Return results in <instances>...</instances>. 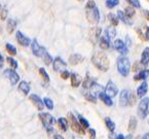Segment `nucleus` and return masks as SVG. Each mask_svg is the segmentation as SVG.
Segmentation results:
<instances>
[{
  "label": "nucleus",
  "instance_id": "51",
  "mask_svg": "<svg viewBox=\"0 0 149 139\" xmlns=\"http://www.w3.org/2000/svg\"><path fill=\"white\" fill-rule=\"evenodd\" d=\"M78 1H84V0H78Z\"/></svg>",
  "mask_w": 149,
  "mask_h": 139
},
{
  "label": "nucleus",
  "instance_id": "42",
  "mask_svg": "<svg viewBox=\"0 0 149 139\" xmlns=\"http://www.w3.org/2000/svg\"><path fill=\"white\" fill-rule=\"evenodd\" d=\"M7 17V9L6 8H3L2 10H1V15H0V18H1V20H5Z\"/></svg>",
  "mask_w": 149,
  "mask_h": 139
},
{
  "label": "nucleus",
  "instance_id": "32",
  "mask_svg": "<svg viewBox=\"0 0 149 139\" xmlns=\"http://www.w3.org/2000/svg\"><path fill=\"white\" fill-rule=\"evenodd\" d=\"M42 58H43V62L45 63L46 65H49L52 62H53V58H52V56L49 55L47 52H45V54H44Z\"/></svg>",
  "mask_w": 149,
  "mask_h": 139
},
{
  "label": "nucleus",
  "instance_id": "19",
  "mask_svg": "<svg viewBox=\"0 0 149 139\" xmlns=\"http://www.w3.org/2000/svg\"><path fill=\"white\" fill-rule=\"evenodd\" d=\"M140 62H141V64L144 65V66H147V65L149 64V47H146V49L143 51Z\"/></svg>",
  "mask_w": 149,
  "mask_h": 139
},
{
  "label": "nucleus",
  "instance_id": "39",
  "mask_svg": "<svg viewBox=\"0 0 149 139\" xmlns=\"http://www.w3.org/2000/svg\"><path fill=\"white\" fill-rule=\"evenodd\" d=\"M125 13L129 17V18H132V17L135 15V9L132 8V7H127V8H125Z\"/></svg>",
  "mask_w": 149,
  "mask_h": 139
},
{
  "label": "nucleus",
  "instance_id": "15",
  "mask_svg": "<svg viewBox=\"0 0 149 139\" xmlns=\"http://www.w3.org/2000/svg\"><path fill=\"white\" fill-rule=\"evenodd\" d=\"M17 40H18L19 43L23 46H28L29 44L31 43L30 38L27 37V36H25L21 31H18V32H17Z\"/></svg>",
  "mask_w": 149,
  "mask_h": 139
},
{
  "label": "nucleus",
  "instance_id": "8",
  "mask_svg": "<svg viewBox=\"0 0 149 139\" xmlns=\"http://www.w3.org/2000/svg\"><path fill=\"white\" fill-rule=\"evenodd\" d=\"M4 75L7 77L10 82L11 85H15L20 80V76L13 69H5L4 70Z\"/></svg>",
  "mask_w": 149,
  "mask_h": 139
},
{
  "label": "nucleus",
  "instance_id": "46",
  "mask_svg": "<svg viewBox=\"0 0 149 139\" xmlns=\"http://www.w3.org/2000/svg\"><path fill=\"white\" fill-rule=\"evenodd\" d=\"M144 15L146 17L147 20H149V11H148V10H145V11H144Z\"/></svg>",
  "mask_w": 149,
  "mask_h": 139
},
{
  "label": "nucleus",
  "instance_id": "43",
  "mask_svg": "<svg viewBox=\"0 0 149 139\" xmlns=\"http://www.w3.org/2000/svg\"><path fill=\"white\" fill-rule=\"evenodd\" d=\"M88 133H90L92 138H96V131H95L94 129H90V130H88Z\"/></svg>",
  "mask_w": 149,
  "mask_h": 139
},
{
  "label": "nucleus",
  "instance_id": "26",
  "mask_svg": "<svg viewBox=\"0 0 149 139\" xmlns=\"http://www.w3.org/2000/svg\"><path fill=\"white\" fill-rule=\"evenodd\" d=\"M149 76V70H142L138 73L137 75H135V80H146Z\"/></svg>",
  "mask_w": 149,
  "mask_h": 139
},
{
  "label": "nucleus",
  "instance_id": "7",
  "mask_svg": "<svg viewBox=\"0 0 149 139\" xmlns=\"http://www.w3.org/2000/svg\"><path fill=\"white\" fill-rule=\"evenodd\" d=\"M31 49H32L33 55L36 56V57H43V55L45 54V52H46V50L44 49L43 46L40 45L36 39H34L32 41V44H31Z\"/></svg>",
  "mask_w": 149,
  "mask_h": 139
},
{
  "label": "nucleus",
  "instance_id": "2",
  "mask_svg": "<svg viewBox=\"0 0 149 139\" xmlns=\"http://www.w3.org/2000/svg\"><path fill=\"white\" fill-rule=\"evenodd\" d=\"M93 64L101 71H107L109 69V59L103 52H97L92 58Z\"/></svg>",
  "mask_w": 149,
  "mask_h": 139
},
{
  "label": "nucleus",
  "instance_id": "5",
  "mask_svg": "<svg viewBox=\"0 0 149 139\" xmlns=\"http://www.w3.org/2000/svg\"><path fill=\"white\" fill-rule=\"evenodd\" d=\"M149 113V98H143L138 106V115L140 119H144Z\"/></svg>",
  "mask_w": 149,
  "mask_h": 139
},
{
  "label": "nucleus",
  "instance_id": "10",
  "mask_svg": "<svg viewBox=\"0 0 149 139\" xmlns=\"http://www.w3.org/2000/svg\"><path fill=\"white\" fill-rule=\"evenodd\" d=\"M114 49L116 50L118 53H120L121 55H125L129 52L127 46L125 45V43L121 39H116L114 41Z\"/></svg>",
  "mask_w": 149,
  "mask_h": 139
},
{
  "label": "nucleus",
  "instance_id": "49",
  "mask_svg": "<svg viewBox=\"0 0 149 139\" xmlns=\"http://www.w3.org/2000/svg\"><path fill=\"white\" fill-rule=\"evenodd\" d=\"M54 138H63V137L59 136V135H55V136H54Z\"/></svg>",
  "mask_w": 149,
  "mask_h": 139
},
{
  "label": "nucleus",
  "instance_id": "23",
  "mask_svg": "<svg viewBox=\"0 0 149 139\" xmlns=\"http://www.w3.org/2000/svg\"><path fill=\"white\" fill-rule=\"evenodd\" d=\"M58 125L60 127V130L62 132H66V131L68 130V121L65 119V117H60L58 119Z\"/></svg>",
  "mask_w": 149,
  "mask_h": 139
},
{
  "label": "nucleus",
  "instance_id": "13",
  "mask_svg": "<svg viewBox=\"0 0 149 139\" xmlns=\"http://www.w3.org/2000/svg\"><path fill=\"white\" fill-rule=\"evenodd\" d=\"M102 30L98 27H94L90 30V39L93 43H97L100 38V34H101Z\"/></svg>",
  "mask_w": 149,
  "mask_h": 139
},
{
  "label": "nucleus",
  "instance_id": "21",
  "mask_svg": "<svg viewBox=\"0 0 149 139\" xmlns=\"http://www.w3.org/2000/svg\"><path fill=\"white\" fill-rule=\"evenodd\" d=\"M70 77H71V85H72V87L77 88V87L81 84V77L79 76L77 73H72V74H70Z\"/></svg>",
  "mask_w": 149,
  "mask_h": 139
},
{
  "label": "nucleus",
  "instance_id": "38",
  "mask_svg": "<svg viewBox=\"0 0 149 139\" xmlns=\"http://www.w3.org/2000/svg\"><path fill=\"white\" fill-rule=\"evenodd\" d=\"M84 97L86 98V100L93 102V103H96V102H97L96 96H94L93 94H91V93H86V94H84Z\"/></svg>",
  "mask_w": 149,
  "mask_h": 139
},
{
  "label": "nucleus",
  "instance_id": "45",
  "mask_svg": "<svg viewBox=\"0 0 149 139\" xmlns=\"http://www.w3.org/2000/svg\"><path fill=\"white\" fill-rule=\"evenodd\" d=\"M146 39L149 40V27L146 28Z\"/></svg>",
  "mask_w": 149,
  "mask_h": 139
},
{
  "label": "nucleus",
  "instance_id": "33",
  "mask_svg": "<svg viewBox=\"0 0 149 139\" xmlns=\"http://www.w3.org/2000/svg\"><path fill=\"white\" fill-rule=\"evenodd\" d=\"M39 73H40V75L42 76V78H43L45 82H49V75H48V73L45 71V69H44V68H39Z\"/></svg>",
  "mask_w": 149,
  "mask_h": 139
},
{
  "label": "nucleus",
  "instance_id": "44",
  "mask_svg": "<svg viewBox=\"0 0 149 139\" xmlns=\"http://www.w3.org/2000/svg\"><path fill=\"white\" fill-rule=\"evenodd\" d=\"M137 33L139 34V37H141V39H143V40H146V37H144V35H143V33L141 32V30H139V29H137Z\"/></svg>",
  "mask_w": 149,
  "mask_h": 139
},
{
  "label": "nucleus",
  "instance_id": "35",
  "mask_svg": "<svg viewBox=\"0 0 149 139\" xmlns=\"http://www.w3.org/2000/svg\"><path fill=\"white\" fill-rule=\"evenodd\" d=\"M6 51L8 52L9 54H11V55H15V54H17V49L10 43H6Z\"/></svg>",
  "mask_w": 149,
  "mask_h": 139
},
{
  "label": "nucleus",
  "instance_id": "30",
  "mask_svg": "<svg viewBox=\"0 0 149 139\" xmlns=\"http://www.w3.org/2000/svg\"><path fill=\"white\" fill-rule=\"evenodd\" d=\"M118 3H119V0H107L106 1V6L108 8H113L116 5H118Z\"/></svg>",
  "mask_w": 149,
  "mask_h": 139
},
{
  "label": "nucleus",
  "instance_id": "12",
  "mask_svg": "<svg viewBox=\"0 0 149 139\" xmlns=\"http://www.w3.org/2000/svg\"><path fill=\"white\" fill-rule=\"evenodd\" d=\"M67 64L62 58L57 57L55 60H53V67L55 71H62V69H65Z\"/></svg>",
  "mask_w": 149,
  "mask_h": 139
},
{
  "label": "nucleus",
  "instance_id": "22",
  "mask_svg": "<svg viewBox=\"0 0 149 139\" xmlns=\"http://www.w3.org/2000/svg\"><path fill=\"white\" fill-rule=\"evenodd\" d=\"M19 91H21L24 95H28L29 92H30V86H29V84L27 82L23 80L19 85Z\"/></svg>",
  "mask_w": 149,
  "mask_h": 139
},
{
  "label": "nucleus",
  "instance_id": "34",
  "mask_svg": "<svg viewBox=\"0 0 149 139\" xmlns=\"http://www.w3.org/2000/svg\"><path fill=\"white\" fill-rule=\"evenodd\" d=\"M6 60H7V62H8V64L10 65L11 67H13V69H17V68H18V62L15 61L13 58L8 57Z\"/></svg>",
  "mask_w": 149,
  "mask_h": 139
},
{
  "label": "nucleus",
  "instance_id": "40",
  "mask_svg": "<svg viewBox=\"0 0 149 139\" xmlns=\"http://www.w3.org/2000/svg\"><path fill=\"white\" fill-rule=\"evenodd\" d=\"M127 1L132 5V6L137 7V8H140L141 7V4H140V2H139V0H127Z\"/></svg>",
  "mask_w": 149,
  "mask_h": 139
},
{
  "label": "nucleus",
  "instance_id": "16",
  "mask_svg": "<svg viewBox=\"0 0 149 139\" xmlns=\"http://www.w3.org/2000/svg\"><path fill=\"white\" fill-rule=\"evenodd\" d=\"M100 46L103 50H108L110 47V37L106 33L100 37Z\"/></svg>",
  "mask_w": 149,
  "mask_h": 139
},
{
  "label": "nucleus",
  "instance_id": "29",
  "mask_svg": "<svg viewBox=\"0 0 149 139\" xmlns=\"http://www.w3.org/2000/svg\"><path fill=\"white\" fill-rule=\"evenodd\" d=\"M78 121H79V124L84 127V129H88V127H90V123H88L82 115H78Z\"/></svg>",
  "mask_w": 149,
  "mask_h": 139
},
{
  "label": "nucleus",
  "instance_id": "1",
  "mask_svg": "<svg viewBox=\"0 0 149 139\" xmlns=\"http://www.w3.org/2000/svg\"><path fill=\"white\" fill-rule=\"evenodd\" d=\"M86 15L91 24H97L100 21V13L94 0H88L86 5Z\"/></svg>",
  "mask_w": 149,
  "mask_h": 139
},
{
  "label": "nucleus",
  "instance_id": "31",
  "mask_svg": "<svg viewBox=\"0 0 149 139\" xmlns=\"http://www.w3.org/2000/svg\"><path fill=\"white\" fill-rule=\"evenodd\" d=\"M137 127V119L135 117H132L130 119V124H129V131H134Z\"/></svg>",
  "mask_w": 149,
  "mask_h": 139
},
{
  "label": "nucleus",
  "instance_id": "3",
  "mask_svg": "<svg viewBox=\"0 0 149 139\" xmlns=\"http://www.w3.org/2000/svg\"><path fill=\"white\" fill-rule=\"evenodd\" d=\"M117 70L123 76H127L131 70V63L127 57H119L117 59Z\"/></svg>",
  "mask_w": 149,
  "mask_h": 139
},
{
  "label": "nucleus",
  "instance_id": "50",
  "mask_svg": "<svg viewBox=\"0 0 149 139\" xmlns=\"http://www.w3.org/2000/svg\"><path fill=\"white\" fill-rule=\"evenodd\" d=\"M2 60H3V57L1 56V54H0V61H2Z\"/></svg>",
  "mask_w": 149,
  "mask_h": 139
},
{
  "label": "nucleus",
  "instance_id": "18",
  "mask_svg": "<svg viewBox=\"0 0 149 139\" xmlns=\"http://www.w3.org/2000/svg\"><path fill=\"white\" fill-rule=\"evenodd\" d=\"M117 18L120 19V20L123 22V24L129 25V26H132V25H133V22H132L131 18H129V17H127L123 11H121V10L117 11Z\"/></svg>",
  "mask_w": 149,
  "mask_h": 139
},
{
  "label": "nucleus",
  "instance_id": "6",
  "mask_svg": "<svg viewBox=\"0 0 149 139\" xmlns=\"http://www.w3.org/2000/svg\"><path fill=\"white\" fill-rule=\"evenodd\" d=\"M68 119H69V123H70V127L74 132L78 133V134L84 135V127L81 126L80 124L78 123V121L76 119V117L73 115L72 112H69L68 113Z\"/></svg>",
  "mask_w": 149,
  "mask_h": 139
},
{
  "label": "nucleus",
  "instance_id": "37",
  "mask_svg": "<svg viewBox=\"0 0 149 139\" xmlns=\"http://www.w3.org/2000/svg\"><path fill=\"white\" fill-rule=\"evenodd\" d=\"M105 33L107 34L108 36L110 37V39H111V37H113L115 34H116V31H115V29L112 28V27H110V28H107L105 31Z\"/></svg>",
  "mask_w": 149,
  "mask_h": 139
},
{
  "label": "nucleus",
  "instance_id": "47",
  "mask_svg": "<svg viewBox=\"0 0 149 139\" xmlns=\"http://www.w3.org/2000/svg\"><path fill=\"white\" fill-rule=\"evenodd\" d=\"M116 138L117 139H123L125 138V136H123V135H118V136H116Z\"/></svg>",
  "mask_w": 149,
  "mask_h": 139
},
{
  "label": "nucleus",
  "instance_id": "28",
  "mask_svg": "<svg viewBox=\"0 0 149 139\" xmlns=\"http://www.w3.org/2000/svg\"><path fill=\"white\" fill-rule=\"evenodd\" d=\"M108 19H109L110 23L112 24V26H117L118 25V18L113 13H109L108 15Z\"/></svg>",
  "mask_w": 149,
  "mask_h": 139
},
{
  "label": "nucleus",
  "instance_id": "48",
  "mask_svg": "<svg viewBox=\"0 0 149 139\" xmlns=\"http://www.w3.org/2000/svg\"><path fill=\"white\" fill-rule=\"evenodd\" d=\"M143 138H144V139H146V138H149V133H146V134H145L144 136H143Z\"/></svg>",
  "mask_w": 149,
  "mask_h": 139
},
{
  "label": "nucleus",
  "instance_id": "24",
  "mask_svg": "<svg viewBox=\"0 0 149 139\" xmlns=\"http://www.w3.org/2000/svg\"><path fill=\"white\" fill-rule=\"evenodd\" d=\"M99 98L102 100V101L104 102V103L106 104V105H108V106H111L112 104H113V102H112V100H111V98H110V96H108L106 93H100L99 94Z\"/></svg>",
  "mask_w": 149,
  "mask_h": 139
},
{
  "label": "nucleus",
  "instance_id": "17",
  "mask_svg": "<svg viewBox=\"0 0 149 139\" xmlns=\"http://www.w3.org/2000/svg\"><path fill=\"white\" fill-rule=\"evenodd\" d=\"M84 60V58L81 55H79V54H73V55H71L70 58H69V63H70L71 65H77V64L82 63Z\"/></svg>",
  "mask_w": 149,
  "mask_h": 139
},
{
  "label": "nucleus",
  "instance_id": "27",
  "mask_svg": "<svg viewBox=\"0 0 149 139\" xmlns=\"http://www.w3.org/2000/svg\"><path fill=\"white\" fill-rule=\"evenodd\" d=\"M105 123H106V126H107V128L109 129L110 132H113V131L115 130V124H114L109 117H106Z\"/></svg>",
  "mask_w": 149,
  "mask_h": 139
},
{
  "label": "nucleus",
  "instance_id": "36",
  "mask_svg": "<svg viewBox=\"0 0 149 139\" xmlns=\"http://www.w3.org/2000/svg\"><path fill=\"white\" fill-rule=\"evenodd\" d=\"M43 103H44V105L48 108V109H53V108H54V102L52 101L49 98H44Z\"/></svg>",
  "mask_w": 149,
  "mask_h": 139
},
{
  "label": "nucleus",
  "instance_id": "14",
  "mask_svg": "<svg viewBox=\"0 0 149 139\" xmlns=\"http://www.w3.org/2000/svg\"><path fill=\"white\" fill-rule=\"evenodd\" d=\"M29 99L31 100V102L34 104V106L37 108L38 110H42V109H43L44 103H43V101H42L41 98H40L39 96H37V95H30V96H29Z\"/></svg>",
  "mask_w": 149,
  "mask_h": 139
},
{
  "label": "nucleus",
  "instance_id": "25",
  "mask_svg": "<svg viewBox=\"0 0 149 139\" xmlns=\"http://www.w3.org/2000/svg\"><path fill=\"white\" fill-rule=\"evenodd\" d=\"M17 21L15 20H13V19H9L8 21H7V24H6V29H7V32L8 33H13V31H15V29L17 28Z\"/></svg>",
  "mask_w": 149,
  "mask_h": 139
},
{
  "label": "nucleus",
  "instance_id": "9",
  "mask_svg": "<svg viewBox=\"0 0 149 139\" xmlns=\"http://www.w3.org/2000/svg\"><path fill=\"white\" fill-rule=\"evenodd\" d=\"M130 98H131V92L129 90H123L119 96V105L123 107L130 104Z\"/></svg>",
  "mask_w": 149,
  "mask_h": 139
},
{
  "label": "nucleus",
  "instance_id": "4",
  "mask_svg": "<svg viewBox=\"0 0 149 139\" xmlns=\"http://www.w3.org/2000/svg\"><path fill=\"white\" fill-rule=\"evenodd\" d=\"M39 119H41L43 126L45 127L46 131H47L48 134H52V132L54 131V124H55V119L52 115L47 112H41L39 113Z\"/></svg>",
  "mask_w": 149,
  "mask_h": 139
},
{
  "label": "nucleus",
  "instance_id": "11",
  "mask_svg": "<svg viewBox=\"0 0 149 139\" xmlns=\"http://www.w3.org/2000/svg\"><path fill=\"white\" fill-rule=\"evenodd\" d=\"M106 94H107L108 96H110V97H114V96L117 95V93H118V89H117V87L115 86V84H114L113 82H111V80H109L107 84V87H106Z\"/></svg>",
  "mask_w": 149,
  "mask_h": 139
},
{
  "label": "nucleus",
  "instance_id": "20",
  "mask_svg": "<svg viewBox=\"0 0 149 139\" xmlns=\"http://www.w3.org/2000/svg\"><path fill=\"white\" fill-rule=\"evenodd\" d=\"M147 90H148L147 82H143L142 84L140 85V87L138 88V90H137V95H138V97H143V96H145V94L147 93Z\"/></svg>",
  "mask_w": 149,
  "mask_h": 139
},
{
  "label": "nucleus",
  "instance_id": "41",
  "mask_svg": "<svg viewBox=\"0 0 149 139\" xmlns=\"http://www.w3.org/2000/svg\"><path fill=\"white\" fill-rule=\"evenodd\" d=\"M61 77L63 78V80H67V78H69V77H70V73H69V71H67V70L62 71Z\"/></svg>",
  "mask_w": 149,
  "mask_h": 139
}]
</instances>
